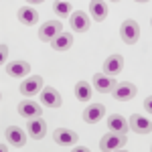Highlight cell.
Wrapping results in <instances>:
<instances>
[{
  "label": "cell",
  "instance_id": "6",
  "mask_svg": "<svg viewBox=\"0 0 152 152\" xmlns=\"http://www.w3.org/2000/svg\"><path fill=\"white\" fill-rule=\"evenodd\" d=\"M39 91H43V77L41 75H33V77H28L20 83V94L24 97H33Z\"/></svg>",
  "mask_w": 152,
  "mask_h": 152
},
{
  "label": "cell",
  "instance_id": "21",
  "mask_svg": "<svg viewBox=\"0 0 152 152\" xmlns=\"http://www.w3.org/2000/svg\"><path fill=\"white\" fill-rule=\"evenodd\" d=\"M75 97L79 102H89L91 99V85L87 81H77L75 83Z\"/></svg>",
  "mask_w": 152,
  "mask_h": 152
},
{
  "label": "cell",
  "instance_id": "17",
  "mask_svg": "<svg viewBox=\"0 0 152 152\" xmlns=\"http://www.w3.org/2000/svg\"><path fill=\"white\" fill-rule=\"evenodd\" d=\"M122 69H124V57L122 55H110L104 61V73H107V75H118Z\"/></svg>",
  "mask_w": 152,
  "mask_h": 152
},
{
  "label": "cell",
  "instance_id": "3",
  "mask_svg": "<svg viewBox=\"0 0 152 152\" xmlns=\"http://www.w3.org/2000/svg\"><path fill=\"white\" fill-rule=\"evenodd\" d=\"M120 35H122V41L126 43V45H136V41L140 39V26L136 20H124L122 23V28H120Z\"/></svg>",
  "mask_w": 152,
  "mask_h": 152
},
{
  "label": "cell",
  "instance_id": "13",
  "mask_svg": "<svg viewBox=\"0 0 152 152\" xmlns=\"http://www.w3.org/2000/svg\"><path fill=\"white\" fill-rule=\"evenodd\" d=\"M4 136H6V142L12 144V146H20L23 148L24 144H26V136H24V132L18 126H8V128L4 130Z\"/></svg>",
  "mask_w": 152,
  "mask_h": 152
},
{
  "label": "cell",
  "instance_id": "5",
  "mask_svg": "<svg viewBox=\"0 0 152 152\" xmlns=\"http://www.w3.org/2000/svg\"><path fill=\"white\" fill-rule=\"evenodd\" d=\"M26 132H28V136L31 138H35V140H41V138H45V134H47V122L43 120L41 116L37 118H28V122H26Z\"/></svg>",
  "mask_w": 152,
  "mask_h": 152
},
{
  "label": "cell",
  "instance_id": "23",
  "mask_svg": "<svg viewBox=\"0 0 152 152\" xmlns=\"http://www.w3.org/2000/svg\"><path fill=\"white\" fill-rule=\"evenodd\" d=\"M144 110H146L148 114H152V95H150V97H146V99H144Z\"/></svg>",
  "mask_w": 152,
  "mask_h": 152
},
{
  "label": "cell",
  "instance_id": "11",
  "mask_svg": "<svg viewBox=\"0 0 152 152\" xmlns=\"http://www.w3.org/2000/svg\"><path fill=\"white\" fill-rule=\"evenodd\" d=\"M107 130L118 132V134H128L130 122L122 116V114H112V116L107 118Z\"/></svg>",
  "mask_w": 152,
  "mask_h": 152
},
{
  "label": "cell",
  "instance_id": "19",
  "mask_svg": "<svg viewBox=\"0 0 152 152\" xmlns=\"http://www.w3.org/2000/svg\"><path fill=\"white\" fill-rule=\"evenodd\" d=\"M18 20L26 26H33V24L39 23V12L35 8H31V6H23L20 10H18Z\"/></svg>",
  "mask_w": 152,
  "mask_h": 152
},
{
  "label": "cell",
  "instance_id": "10",
  "mask_svg": "<svg viewBox=\"0 0 152 152\" xmlns=\"http://www.w3.org/2000/svg\"><path fill=\"white\" fill-rule=\"evenodd\" d=\"M130 128L134 130L136 134H150L152 132V122L148 118L140 116V114H132V118H130Z\"/></svg>",
  "mask_w": 152,
  "mask_h": 152
},
{
  "label": "cell",
  "instance_id": "25",
  "mask_svg": "<svg viewBox=\"0 0 152 152\" xmlns=\"http://www.w3.org/2000/svg\"><path fill=\"white\" fill-rule=\"evenodd\" d=\"M28 4H41V2H45V0H26Z\"/></svg>",
  "mask_w": 152,
  "mask_h": 152
},
{
  "label": "cell",
  "instance_id": "18",
  "mask_svg": "<svg viewBox=\"0 0 152 152\" xmlns=\"http://www.w3.org/2000/svg\"><path fill=\"white\" fill-rule=\"evenodd\" d=\"M89 12H91L94 20H97V23H104L107 18V6H105L104 0H91L89 2Z\"/></svg>",
  "mask_w": 152,
  "mask_h": 152
},
{
  "label": "cell",
  "instance_id": "8",
  "mask_svg": "<svg viewBox=\"0 0 152 152\" xmlns=\"http://www.w3.org/2000/svg\"><path fill=\"white\" fill-rule=\"evenodd\" d=\"M69 23H71V31H75V33H87L89 31V16L83 10L71 12Z\"/></svg>",
  "mask_w": 152,
  "mask_h": 152
},
{
  "label": "cell",
  "instance_id": "12",
  "mask_svg": "<svg viewBox=\"0 0 152 152\" xmlns=\"http://www.w3.org/2000/svg\"><path fill=\"white\" fill-rule=\"evenodd\" d=\"M105 114V107L104 104H91L85 107V112H83V122H87V124H97Z\"/></svg>",
  "mask_w": 152,
  "mask_h": 152
},
{
  "label": "cell",
  "instance_id": "1",
  "mask_svg": "<svg viewBox=\"0 0 152 152\" xmlns=\"http://www.w3.org/2000/svg\"><path fill=\"white\" fill-rule=\"evenodd\" d=\"M124 146H126V134H118V132H112V130L99 140V150L102 152H116V150H122Z\"/></svg>",
  "mask_w": 152,
  "mask_h": 152
},
{
  "label": "cell",
  "instance_id": "9",
  "mask_svg": "<svg viewBox=\"0 0 152 152\" xmlns=\"http://www.w3.org/2000/svg\"><path fill=\"white\" fill-rule=\"evenodd\" d=\"M41 104L45 105V107H59V105L63 104V99H61V94L55 87H43V91H41Z\"/></svg>",
  "mask_w": 152,
  "mask_h": 152
},
{
  "label": "cell",
  "instance_id": "14",
  "mask_svg": "<svg viewBox=\"0 0 152 152\" xmlns=\"http://www.w3.org/2000/svg\"><path fill=\"white\" fill-rule=\"evenodd\" d=\"M18 114L23 118H37L43 114V110H41V105L37 104V102H33V99H23L20 104H18Z\"/></svg>",
  "mask_w": 152,
  "mask_h": 152
},
{
  "label": "cell",
  "instance_id": "15",
  "mask_svg": "<svg viewBox=\"0 0 152 152\" xmlns=\"http://www.w3.org/2000/svg\"><path fill=\"white\" fill-rule=\"evenodd\" d=\"M6 73H8L10 77L23 79V77H26V75L31 73V65H28L26 61H12V63H6Z\"/></svg>",
  "mask_w": 152,
  "mask_h": 152
},
{
  "label": "cell",
  "instance_id": "26",
  "mask_svg": "<svg viewBox=\"0 0 152 152\" xmlns=\"http://www.w3.org/2000/svg\"><path fill=\"white\" fill-rule=\"evenodd\" d=\"M136 2H150V0H136Z\"/></svg>",
  "mask_w": 152,
  "mask_h": 152
},
{
  "label": "cell",
  "instance_id": "24",
  "mask_svg": "<svg viewBox=\"0 0 152 152\" xmlns=\"http://www.w3.org/2000/svg\"><path fill=\"white\" fill-rule=\"evenodd\" d=\"M0 55H2V63H6V57H8V47H6V45H2V47H0Z\"/></svg>",
  "mask_w": 152,
  "mask_h": 152
},
{
  "label": "cell",
  "instance_id": "27",
  "mask_svg": "<svg viewBox=\"0 0 152 152\" xmlns=\"http://www.w3.org/2000/svg\"><path fill=\"white\" fill-rule=\"evenodd\" d=\"M112 2H120V0H112Z\"/></svg>",
  "mask_w": 152,
  "mask_h": 152
},
{
  "label": "cell",
  "instance_id": "7",
  "mask_svg": "<svg viewBox=\"0 0 152 152\" xmlns=\"http://www.w3.org/2000/svg\"><path fill=\"white\" fill-rule=\"evenodd\" d=\"M136 85L134 83H128V81H122V83H116V87H114V91L112 95L116 97L118 102H128L132 97H136Z\"/></svg>",
  "mask_w": 152,
  "mask_h": 152
},
{
  "label": "cell",
  "instance_id": "20",
  "mask_svg": "<svg viewBox=\"0 0 152 152\" xmlns=\"http://www.w3.org/2000/svg\"><path fill=\"white\" fill-rule=\"evenodd\" d=\"M71 45H73L71 33H61L59 37H55L51 41V47L55 49V51H67V49H71Z\"/></svg>",
  "mask_w": 152,
  "mask_h": 152
},
{
  "label": "cell",
  "instance_id": "4",
  "mask_svg": "<svg viewBox=\"0 0 152 152\" xmlns=\"http://www.w3.org/2000/svg\"><path fill=\"white\" fill-rule=\"evenodd\" d=\"M91 83H94V87L99 91V94H112L118 81L114 79V75H107V73L102 71V73H95V75H94Z\"/></svg>",
  "mask_w": 152,
  "mask_h": 152
},
{
  "label": "cell",
  "instance_id": "16",
  "mask_svg": "<svg viewBox=\"0 0 152 152\" xmlns=\"http://www.w3.org/2000/svg\"><path fill=\"white\" fill-rule=\"evenodd\" d=\"M53 140L61 144V146H73L75 142H77V134L73 132V130H67V128H59L55 130V134H53Z\"/></svg>",
  "mask_w": 152,
  "mask_h": 152
},
{
  "label": "cell",
  "instance_id": "2",
  "mask_svg": "<svg viewBox=\"0 0 152 152\" xmlns=\"http://www.w3.org/2000/svg\"><path fill=\"white\" fill-rule=\"evenodd\" d=\"M63 33V24L61 20H47L45 24H41V28H39V41H43V43H51L55 37H59Z\"/></svg>",
  "mask_w": 152,
  "mask_h": 152
},
{
  "label": "cell",
  "instance_id": "28",
  "mask_svg": "<svg viewBox=\"0 0 152 152\" xmlns=\"http://www.w3.org/2000/svg\"><path fill=\"white\" fill-rule=\"evenodd\" d=\"M150 26H152V20H150Z\"/></svg>",
  "mask_w": 152,
  "mask_h": 152
},
{
  "label": "cell",
  "instance_id": "22",
  "mask_svg": "<svg viewBox=\"0 0 152 152\" xmlns=\"http://www.w3.org/2000/svg\"><path fill=\"white\" fill-rule=\"evenodd\" d=\"M53 10L57 16H71V4L69 0H57L53 4Z\"/></svg>",
  "mask_w": 152,
  "mask_h": 152
}]
</instances>
